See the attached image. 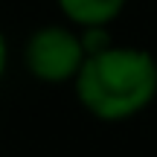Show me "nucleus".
I'll return each instance as SVG.
<instances>
[{"mask_svg": "<svg viewBox=\"0 0 157 157\" xmlns=\"http://www.w3.org/2000/svg\"><path fill=\"white\" fill-rule=\"evenodd\" d=\"M128 0H56L61 17L76 29L84 26H111L125 12Z\"/></svg>", "mask_w": 157, "mask_h": 157, "instance_id": "nucleus-3", "label": "nucleus"}, {"mask_svg": "<svg viewBox=\"0 0 157 157\" xmlns=\"http://www.w3.org/2000/svg\"><path fill=\"white\" fill-rule=\"evenodd\" d=\"M82 64L84 47L70 23H44L23 44V67L41 84H73Z\"/></svg>", "mask_w": 157, "mask_h": 157, "instance_id": "nucleus-2", "label": "nucleus"}, {"mask_svg": "<svg viewBox=\"0 0 157 157\" xmlns=\"http://www.w3.org/2000/svg\"><path fill=\"white\" fill-rule=\"evenodd\" d=\"M6 70H9V41H6V32L0 29V82H3Z\"/></svg>", "mask_w": 157, "mask_h": 157, "instance_id": "nucleus-4", "label": "nucleus"}, {"mask_svg": "<svg viewBox=\"0 0 157 157\" xmlns=\"http://www.w3.org/2000/svg\"><path fill=\"white\" fill-rule=\"evenodd\" d=\"M78 105L99 122H128L157 99V58L146 47L117 44L84 58L73 78Z\"/></svg>", "mask_w": 157, "mask_h": 157, "instance_id": "nucleus-1", "label": "nucleus"}]
</instances>
